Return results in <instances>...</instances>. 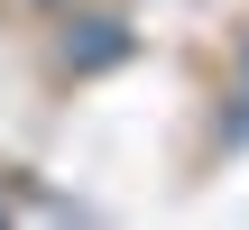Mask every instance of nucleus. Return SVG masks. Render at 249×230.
<instances>
[{
    "mask_svg": "<svg viewBox=\"0 0 249 230\" xmlns=\"http://www.w3.org/2000/svg\"><path fill=\"white\" fill-rule=\"evenodd\" d=\"M74 55H83V65H111V55H120V37H111V28H102V18H92V37H83V46H74Z\"/></svg>",
    "mask_w": 249,
    "mask_h": 230,
    "instance_id": "nucleus-1",
    "label": "nucleus"
}]
</instances>
